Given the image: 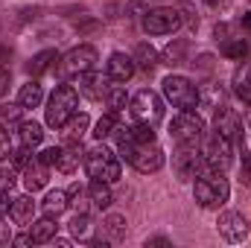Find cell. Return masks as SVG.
<instances>
[{
  "mask_svg": "<svg viewBox=\"0 0 251 248\" xmlns=\"http://www.w3.org/2000/svg\"><path fill=\"white\" fill-rule=\"evenodd\" d=\"M199 105H201V108H210V111L228 105V94H225L222 82H204V85L199 88Z\"/></svg>",
  "mask_w": 251,
  "mask_h": 248,
  "instance_id": "2e32d148",
  "label": "cell"
},
{
  "mask_svg": "<svg viewBox=\"0 0 251 248\" xmlns=\"http://www.w3.org/2000/svg\"><path fill=\"white\" fill-rule=\"evenodd\" d=\"M88 198L94 201V207H100V210H108L111 204H114V193H111V184L108 181H91L88 184Z\"/></svg>",
  "mask_w": 251,
  "mask_h": 248,
  "instance_id": "7402d4cb",
  "label": "cell"
},
{
  "mask_svg": "<svg viewBox=\"0 0 251 248\" xmlns=\"http://www.w3.org/2000/svg\"><path fill=\"white\" fill-rule=\"evenodd\" d=\"M207 9H216V12H225V9H231V3L234 0H201Z\"/></svg>",
  "mask_w": 251,
  "mask_h": 248,
  "instance_id": "7dc6e473",
  "label": "cell"
},
{
  "mask_svg": "<svg viewBox=\"0 0 251 248\" xmlns=\"http://www.w3.org/2000/svg\"><path fill=\"white\" fill-rule=\"evenodd\" d=\"M170 134L178 146H199L204 140V120L196 111H178L170 123Z\"/></svg>",
  "mask_w": 251,
  "mask_h": 248,
  "instance_id": "52a82bcc",
  "label": "cell"
},
{
  "mask_svg": "<svg viewBox=\"0 0 251 248\" xmlns=\"http://www.w3.org/2000/svg\"><path fill=\"white\" fill-rule=\"evenodd\" d=\"M231 196V184L219 170H204L201 175L193 178V198L204 210H219Z\"/></svg>",
  "mask_w": 251,
  "mask_h": 248,
  "instance_id": "6da1fadb",
  "label": "cell"
},
{
  "mask_svg": "<svg viewBox=\"0 0 251 248\" xmlns=\"http://www.w3.org/2000/svg\"><path fill=\"white\" fill-rule=\"evenodd\" d=\"M56 62H59V53H56V50H41V53H35V56L26 62V73H29V76H41V73L53 70Z\"/></svg>",
  "mask_w": 251,
  "mask_h": 248,
  "instance_id": "d4e9b609",
  "label": "cell"
},
{
  "mask_svg": "<svg viewBox=\"0 0 251 248\" xmlns=\"http://www.w3.org/2000/svg\"><path fill=\"white\" fill-rule=\"evenodd\" d=\"M97 26H100V21H94V18H85L82 24L76 21V32H94Z\"/></svg>",
  "mask_w": 251,
  "mask_h": 248,
  "instance_id": "bcb514c9",
  "label": "cell"
},
{
  "mask_svg": "<svg viewBox=\"0 0 251 248\" xmlns=\"http://www.w3.org/2000/svg\"><path fill=\"white\" fill-rule=\"evenodd\" d=\"M12 161H15V170H26V167L35 161V155H32V149H29V146H21V149H15V152H12Z\"/></svg>",
  "mask_w": 251,
  "mask_h": 248,
  "instance_id": "8d00e7d4",
  "label": "cell"
},
{
  "mask_svg": "<svg viewBox=\"0 0 251 248\" xmlns=\"http://www.w3.org/2000/svg\"><path fill=\"white\" fill-rule=\"evenodd\" d=\"M18 184V173L15 167H0V193H12V187Z\"/></svg>",
  "mask_w": 251,
  "mask_h": 248,
  "instance_id": "74e56055",
  "label": "cell"
},
{
  "mask_svg": "<svg viewBox=\"0 0 251 248\" xmlns=\"http://www.w3.org/2000/svg\"><path fill=\"white\" fill-rule=\"evenodd\" d=\"M9 85H12V70H9V67H0V99L6 97Z\"/></svg>",
  "mask_w": 251,
  "mask_h": 248,
  "instance_id": "f6af8a7d",
  "label": "cell"
},
{
  "mask_svg": "<svg viewBox=\"0 0 251 248\" xmlns=\"http://www.w3.org/2000/svg\"><path fill=\"white\" fill-rule=\"evenodd\" d=\"M82 164H85V173H88L91 178H97V181H108V184H114V181H120V175H123L120 158H117L111 149H105L102 140H100V146H94V149L85 152Z\"/></svg>",
  "mask_w": 251,
  "mask_h": 248,
  "instance_id": "7a4b0ae2",
  "label": "cell"
},
{
  "mask_svg": "<svg viewBox=\"0 0 251 248\" xmlns=\"http://www.w3.org/2000/svg\"><path fill=\"white\" fill-rule=\"evenodd\" d=\"M243 29H249V32H251V12L243 15Z\"/></svg>",
  "mask_w": 251,
  "mask_h": 248,
  "instance_id": "816d5d0a",
  "label": "cell"
},
{
  "mask_svg": "<svg viewBox=\"0 0 251 248\" xmlns=\"http://www.w3.org/2000/svg\"><path fill=\"white\" fill-rule=\"evenodd\" d=\"M44 102V88L35 82V79H29L24 88H21V94H18V105L21 108H38Z\"/></svg>",
  "mask_w": 251,
  "mask_h": 248,
  "instance_id": "f546056e",
  "label": "cell"
},
{
  "mask_svg": "<svg viewBox=\"0 0 251 248\" xmlns=\"http://www.w3.org/2000/svg\"><path fill=\"white\" fill-rule=\"evenodd\" d=\"M120 158L128 161V164H131L137 173H143V175L158 173V170L167 164V155H164V149H161L158 143H137V146L126 149Z\"/></svg>",
  "mask_w": 251,
  "mask_h": 248,
  "instance_id": "ba28073f",
  "label": "cell"
},
{
  "mask_svg": "<svg viewBox=\"0 0 251 248\" xmlns=\"http://www.w3.org/2000/svg\"><path fill=\"white\" fill-rule=\"evenodd\" d=\"M9 216H12L15 225L32 222V216H35V198H32L29 193H26V196H15V198H12V207H9Z\"/></svg>",
  "mask_w": 251,
  "mask_h": 248,
  "instance_id": "ffe728a7",
  "label": "cell"
},
{
  "mask_svg": "<svg viewBox=\"0 0 251 248\" xmlns=\"http://www.w3.org/2000/svg\"><path fill=\"white\" fill-rule=\"evenodd\" d=\"M114 131H117V114H111V111H108L105 117H100V120H97V125H94V131H91V134H94L97 140H108Z\"/></svg>",
  "mask_w": 251,
  "mask_h": 248,
  "instance_id": "d6a6232c",
  "label": "cell"
},
{
  "mask_svg": "<svg viewBox=\"0 0 251 248\" xmlns=\"http://www.w3.org/2000/svg\"><path fill=\"white\" fill-rule=\"evenodd\" d=\"M176 9H178V15H181V24H187L190 29L196 32V29H199V15H196V6H193V3H187V0H181Z\"/></svg>",
  "mask_w": 251,
  "mask_h": 248,
  "instance_id": "e575fe53",
  "label": "cell"
},
{
  "mask_svg": "<svg viewBox=\"0 0 251 248\" xmlns=\"http://www.w3.org/2000/svg\"><path fill=\"white\" fill-rule=\"evenodd\" d=\"M59 152H62V146H50V149H44V152L38 155V161H41V164H47V167H56Z\"/></svg>",
  "mask_w": 251,
  "mask_h": 248,
  "instance_id": "60d3db41",
  "label": "cell"
},
{
  "mask_svg": "<svg viewBox=\"0 0 251 248\" xmlns=\"http://www.w3.org/2000/svg\"><path fill=\"white\" fill-rule=\"evenodd\" d=\"M213 64H216V59H213L210 53H201V56L193 62V67H196V70H201V73H210V70H213Z\"/></svg>",
  "mask_w": 251,
  "mask_h": 248,
  "instance_id": "b9f144b4",
  "label": "cell"
},
{
  "mask_svg": "<svg viewBox=\"0 0 251 248\" xmlns=\"http://www.w3.org/2000/svg\"><path fill=\"white\" fill-rule=\"evenodd\" d=\"M41 15V9L38 6H24L21 12H18V24H26V21H35Z\"/></svg>",
  "mask_w": 251,
  "mask_h": 248,
  "instance_id": "7bdbcfd3",
  "label": "cell"
},
{
  "mask_svg": "<svg viewBox=\"0 0 251 248\" xmlns=\"http://www.w3.org/2000/svg\"><path fill=\"white\" fill-rule=\"evenodd\" d=\"M67 228H70V234H73L76 240H88V234H91V216L79 210V213L70 219V225H67Z\"/></svg>",
  "mask_w": 251,
  "mask_h": 248,
  "instance_id": "836d02e7",
  "label": "cell"
},
{
  "mask_svg": "<svg viewBox=\"0 0 251 248\" xmlns=\"http://www.w3.org/2000/svg\"><path fill=\"white\" fill-rule=\"evenodd\" d=\"M143 12H146V3H143V0H131V3L126 6V18H131V21L143 18Z\"/></svg>",
  "mask_w": 251,
  "mask_h": 248,
  "instance_id": "ab89813d",
  "label": "cell"
},
{
  "mask_svg": "<svg viewBox=\"0 0 251 248\" xmlns=\"http://www.w3.org/2000/svg\"><path fill=\"white\" fill-rule=\"evenodd\" d=\"M50 167L47 164H41L38 158L24 170V187H26V193H38L41 187H47V181H50V173H47Z\"/></svg>",
  "mask_w": 251,
  "mask_h": 248,
  "instance_id": "d6986e66",
  "label": "cell"
},
{
  "mask_svg": "<svg viewBox=\"0 0 251 248\" xmlns=\"http://www.w3.org/2000/svg\"><path fill=\"white\" fill-rule=\"evenodd\" d=\"M161 91H164V99L178 111H196L199 108V88L187 76H167L161 82Z\"/></svg>",
  "mask_w": 251,
  "mask_h": 248,
  "instance_id": "277c9868",
  "label": "cell"
},
{
  "mask_svg": "<svg viewBox=\"0 0 251 248\" xmlns=\"http://www.w3.org/2000/svg\"><path fill=\"white\" fill-rule=\"evenodd\" d=\"M213 125H216V134H222L225 140L231 143H243V125H240V117L234 108L222 105L213 111Z\"/></svg>",
  "mask_w": 251,
  "mask_h": 248,
  "instance_id": "4fadbf2b",
  "label": "cell"
},
{
  "mask_svg": "<svg viewBox=\"0 0 251 248\" xmlns=\"http://www.w3.org/2000/svg\"><path fill=\"white\" fill-rule=\"evenodd\" d=\"M12 59V50L6 47V44H0V67H6V62Z\"/></svg>",
  "mask_w": 251,
  "mask_h": 248,
  "instance_id": "f907efd6",
  "label": "cell"
},
{
  "mask_svg": "<svg viewBox=\"0 0 251 248\" xmlns=\"http://www.w3.org/2000/svg\"><path fill=\"white\" fill-rule=\"evenodd\" d=\"M201 155H204L207 167H210V170H219V173H222V170H228V167H231V161H234L231 140H225L222 134H213V137H207V143H204Z\"/></svg>",
  "mask_w": 251,
  "mask_h": 248,
  "instance_id": "7c38bea8",
  "label": "cell"
},
{
  "mask_svg": "<svg viewBox=\"0 0 251 248\" xmlns=\"http://www.w3.org/2000/svg\"><path fill=\"white\" fill-rule=\"evenodd\" d=\"M240 181L246 187H251V155H243V164H240Z\"/></svg>",
  "mask_w": 251,
  "mask_h": 248,
  "instance_id": "ee69618b",
  "label": "cell"
},
{
  "mask_svg": "<svg viewBox=\"0 0 251 248\" xmlns=\"http://www.w3.org/2000/svg\"><path fill=\"white\" fill-rule=\"evenodd\" d=\"M97 62H100L97 47H94V44H79V47H73V50H67V53H64L62 73H64V76H79V73L94 70Z\"/></svg>",
  "mask_w": 251,
  "mask_h": 248,
  "instance_id": "30bf717a",
  "label": "cell"
},
{
  "mask_svg": "<svg viewBox=\"0 0 251 248\" xmlns=\"http://www.w3.org/2000/svg\"><path fill=\"white\" fill-rule=\"evenodd\" d=\"M187 53H190L187 38H173V41L158 53V59H161V64H167V67H181V64L187 62Z\"/></svg>",
  "mask_w": 251,
  "mask_h": 248,
  "instance_id": "ac0fdd59",
  "label": "cell"
},
{
  "mask_svg": "<svg viewBox=\"0 0 251 248\" xmlns=\"http://www.w3.org/2000/svg\"><path fill=\"white\" fill-rule=\"evenodd\" d=\"M53 243H56V246H62V248L70 246V240H59V237H53Z\"/></svg>",
  "mask_w": 251,
  "mask_h": 248,
  "instance_id": "f5cc1de1",
  "label": "cell"
},
{
  "mask_svg": "<svg viewBox=\"0 0 251 248\" xmlns=\"http://www.w3.org/2000/svg\"><path fill=\"white\" fill-rule=\"evenodd\" d=\"M128 111H131L134 123L158 125L164 120V99H161V94L143 88V91H137V94L128 99Z\"/></svg>",
  "mask_w": 251,
  "mask_h": 248,
  "instance_id": "8992f818",
  "label": "cell"
},
{
  "mask_svg": "<svg viewBox=\"0 0 251 248\" xmlns=\"http://www.w3.org/2000/svg\"><path fill=\"white\" fill-rule=\"evenodd\" d=\"M108 76H102V73H97V70H88V73H79L76 76V91L82 94V97H88V99H105V94H108Z\"/></svg>",
  "mask_w": 251,
  "mask_h": 248,
  "instance_id": "5bb4252c",
  "label": "cell"
},
{
  "mask_svg": "<svg viewBox=\"0 0 251 248\" xmlns=\"http://www.w3.org/2000/svg\"><path fill=\"white\" fill-rule=\"evenodd\" d=\"M246 53H249L246 38H225V41H222V56H225V59L243 62V59H246Z\"/></svg>",
  "mask_w": 251,
  "mask_h": 248,
  "instance_id": "4dcf8cb0",
  "label": "cell"
},
{
  "mask_svg": "<svg viewBox=\"0 0 251 248\" xmlns=\"http://www.w3.org/2000/svg\"><path fill=\"white\" fill-rule=\"evenodd\" d=\"M173 170L181 181H193L196 175H201L210 167H207L204 155L199 152V146H178V152L173 155Z\"/></svg>",
  "mask_w": 251,
  "mask_h": 248,
  "instance_id": "9c48e42d",
  "label": "cell"
},
{
  "mask_svg": "<svg viewBox=\"0 0 251 248\" xmlns=\"http://www.w3.org/2000/svg\"><path fill=\"white\" fill-rule=\"evenodd\" d=\"M82 158H85L82 146H79V143H67V146H62V152H59L56 170H59V173H64V175H70V173H76V170H79Z\"/></svg>",
  "mask_w": 251,
  "mask_h": 248,
  "instance_id": "44dd1931",
  "label": "cell"
},
{
  "mask_svg": "<svg viewBox=\"0 0 251 248\" xmlns=\"http://www.w3.org/2000/svg\"><path fill=\"white\" fill-rule=\"evenodd\" d=\"M6 243H12V228L3 222V216H0V246H6Z\"/></svg>",
  "mask_w": 251,
  "mask_h": 248,
  "instance_id": "c3c4849f",
  "label": "cell"
},
{
  "mask_svg": "<svg viewBox=\"0 0 251 248\" xmlns=\"http://www.w3.org/2000/svg\"><path fill=\"white\" fill-rule=\"evenodd\" d=\"M234 94L251 105V64L243 59V64L234 70Z\"/></svg>",
  "mask_w": 251,
  "mask_h": 248,
  "instance_id": "484cf974",
  "label": "cell"
},
{
  "mask_svg": "<svg viewBox=\"0 0 251 248\" xmlns=\"http://www.w3.org/2000/svg\"><path fill=\"white\" fill-rule=\"evenodd\" d=\"M12 152H15V146H12V137H9L6 125H0V161H3V158H9Z\"/></svg>",
  "mask_w": 251,
  "mask_h": 248,
  "instance_id": "f35d334b",
  "label": "cell"
},
{
  "mask_svg": "<svg viewBox=\"0 0 251 248\" xmlns=\"http://www.w3.org/2000/svg\"><path fill=\"white\" fill-rule=\"evenodd\" d=\"M18 137H21V146H38L44 140V125L38 120H21L18 123Z\"/></svg>",
  "mask_w": 251,
  "mask_h": 248,
  "instance_id": "cb8c5ba5",
  "label": "cell"
},
{
  "mask_svg": "<svg viewBox=\"0 0 251 248\" xmlns=\"http://www.w3.org/2000/svg\"><path fill=\"white\" fill-rule=\"evenodd\" d=\"M149 246H170V237H149L146 240V248Z\"/></svg>",
  "mask_w": 251,
  "mask_h": 248,
  "instance_id": "681fc988",
  "label": "cell"
},
{
  "mask_svg": "<svg viewBox=\"0 0 251 248\" xmlns=\"http://www.w3.org/2000/svg\"><path fill=\"white\" fill-rule=\"evenodd\" d=\"M105 102H108L111 114H123L126 105H128V94H126L123 85H114V88H108V94H105Z\"/></svg>",
  "mask_w": 251,
  "mask_h": 248,
  "instance_id": "1f68e13d",
  "label": "cell"
},
{
  "mask_svg": "<svg viewBox=\"0 0 251 248\" xmlns=\"http://www.w3.org/2000/svg\"><path fill=\"white\" fill-rule=\"evenodd\" d=\"M131 59H134V64H137V70H143V73H152V70L161 64L158 53H155V47H152V44H146V41L134 47V56H131Z\"/></svg>",
  "mask_w": 251,
  "mask_h": 248,
  "instance_id": "83f0119b",
  "label": "cell"
},
{
  "mask_svg": "<svg viewBox=\"0 0 251 248\" xmlns=\"http://www.w3.org/2000/svg\"><path fill=\"white\" fill-rule=\"evenodd\" d=\"M134 73H137V64H134L131 56H126V53H111V56H108V62H105V76H108V82L123 85V82H128Z\"/></svg>",
  "mask_w": 251,
  "mask_h": 248,
  "instance_id": "9a60e30c",
  "label": "cell"
},
{
  "mask_svg": "<svg viewBox=\"0 0 251 248\" xmlns=\"http://www.w3.org/2000/svg\"><path fill=\"white\" fill-rule=\"evenodd\" d=\"M21 105H0V125H18L21 123Z\"/></svg>",
  "mask_w": 251,
  "mask_h": 248,
  "instance_id": "d590c367",
  "label": "cell"
},
{
  "mask_svg": "<svg viewBox=\"0 0 251 248\" xmlns=\"http://www.w3.org/2000/svg\"><path fill=\"white\" fill-rule=\"evenodd\" d=\"M76 108H79V91L73 85H67V82L59 85L47 99V125L62 131L67 120L76 114Z\"/></svg>",
  "mask_w": 251,
  "mask_h": 248,
  "instance_id": "3957f363",
  "label": "cell"
},
{
  "mask_svg": "<svg viewBox=\"0 0 251 248\" xmlns=\"http://www.w3.org/2000/svg\"><path fill=\"white\" fill-rule=\"evenodd\" d=\"M140 26H143L146 35H173L184 24H181V15H178L176 6H155V9H146L143 12Z\"/></svg>",
  "mask_w": 251,
  "mask_h": 248,
  "instance_id": "5b68a950",
  "label": "cell"
},
{
  "mask_svg": "<svg viewBox=\"0 0 251 248\" xmlns=\"http://www.w3.org/2000/svg\"><path fill=\"white\" fill-rule=\"evenodd\" d=\"M59 225L53 216H44V219H35L29 228H26V237H29V246H44V243H53Z\"/></svg>",
  "mask_w": 251,
  "mask_h": 248,
  "instance_id": "e0dca14e",
  "label": "cell"
},
{
  "mask_svg": "<svg viewBox=\"0 0 251 248\" xmlns=\"http://www.w3.org/2000/svg\"><path fill=\"white\" fill-rule=\"evenodd\" d=\"M246 123H249V128H251V108H249V117H246Z\"/></svg>",
  "mask_w": 251,
  "mask_h": 248,
  "instance_id": "db71d44e",
  "label": "cell"
},
{
  "mask_svg": "<svg viewBox=\"0 0 251 248\" xmlns=\"http://www.w3.org/2000/svg\"><path fill=\"white\" fill-rule=\"evenodd\" d=\"M41 207H44V213H47V216H62L64 210L70 207L67 190H47V196H44Z\"/></svg>",
  "mask_w": 251,
  "mask_h": 248,
  "instance_id": "4316f807",
  "label": "cell"
},
{
  "mask_svg": "<svg viewBox=\"0 0 251 248\" xmlns=\"http://www.w3.org/2000/svg\"><path fill=\"white\" fill-rule=\"evenodd\" d=\"M102 234L108 237V243H123L126 234H128L126 216H120V213H108V216L102 219Z\"/></svg>",
  "mask_w": 251,
  "mask_h": 248,
  "instance_id": "603a6c76",
  "label": "cell"
},
{
  "mask_svg": "<svg viewBox=\"0 0 251 248\" xmlns=\"http://www.w3.org/2000/svg\"><path fill=\"white\" fill-rule=\"evenodd\" d=\"M88 125H91V117H88L85 111H82V114L76 111V114L67 120V125L62 128V131H64V143H79V140H82V134L88 131Z\"/></svg>",
  "mask_w": 251,
  "mask_h": 248,
  "instance_id": "f1b7e54d",
  "label": "cell"
},
{
  "mask_svg": "<svg viewBox=\"0 0 251 248\" xmlns=\"http://www.w3.org/2000/svg\"><path fill=\"white\" fill-rule=\"evenodd\" d=\"M216 231L225 243H243L249 237V219L240 210H225L216 219Z\"/></svg>",
  "mask_w": 251,
  "mask_h": 248,
  "instance_id": "8fae6325",
  "label": "cell"
}]
</instances>
